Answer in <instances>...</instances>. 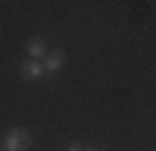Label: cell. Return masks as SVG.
Wrapping results in <instances>:
<instances>
[{"label":"cell","instance_id":"cell-1","mask_svg":"<svg viewBox=\"0 0 156 151\" xmlns=\"http://www.w3.org/2000/svg\"><path fill=\"white\" fill-rule=\"evenodd\" d=\"M30 144H33V138L23 128H13L5 136V151H25V149H30Z\"/></svg>","mask_w":156,"mask_h":151},{"label":"cell","instance_id":"cell-2","mask_svg":"<svg viewBox=\"0 0 156 151\" xmlns=\"http://www.w3.org/2000/svg\"><path fill=\"white\" fill-rule=\"evenodd\" d=\"M20 76L25 81H43L45 78V68H43V60H25L20 63Z\"/></svg>","mask_w":156,"mask_h":151},{"label":"cell","instance_id":"cell-3","mask_svg":"<svg viewBox=\"0 0 156 151\" xmlns=\"http://www.w3.org/2000/svg\"><path fill=\"white\" fill-rule=\"evenodd\" d=\"M63 66H66V53L63 50H48V56L43 58L45 73H55V70H61Z\"/></svg>","mask_w":156,"mask_h":151},{"label":"cell","instance_id":"cell-4","mask_svg":"<svg viewBox=\"0 0 156 151\" xmlns=\"http://www.w3.org/2000/svg\"><path fill=\"white\" fill-rule=\"evenodd\" d=\"M28 53H30V58H33V60L45 58V56H48L45 40H43V38H30V40H28Z\"/></svg>","mask_w":156,"mask_h":151},{"label":"cell","instance_id":"cell-5","mask_svg":"<svg viewBox=\"0 0 156 151\" xmlns=\"http://www.w3.org/2000/svg\"><path fill=\"white\" fill-rule=\"evenodd\" d=\"M66 151H83V149H81V144H76V141H73V144H68Z\"/></svg>","mask_w":156,"mask_h":151},{"label":"cell","instance_id":"cell-6","mask_svg":"<svg viewBox=\"0 0 156 151\" xmlns=\"http://www.w3.org/2000/svg\"><path fill=\"white\" fill-rule=\"evenodd\" d=\"M86 151H96V149H86Z\"/></svg>","mask_w":156,"mask_h":151},{"label":"cell","instance_id":"cell-7","mask_svg":"<svg viewBox=\"0 0 156 151\" xmlns=\"http://www.w3.org/2000/svg\"><path fill=\"white\" fill-rule=\"evenodd\" d=\"M3 151H5V149H3Z\"/></svg>","mask_w":156,"mask_h":151}]
</instances>
